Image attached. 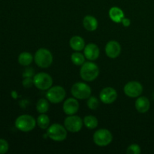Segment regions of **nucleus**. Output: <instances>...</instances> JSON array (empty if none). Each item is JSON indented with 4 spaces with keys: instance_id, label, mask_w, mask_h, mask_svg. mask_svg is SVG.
Wrapping results in <instances>:
<instances>
[{
    "instance_id": "a211bd4d",
    "label": "nucleus",
    "mask_w": 154,
    "mask_h": 154,
    "mask_svg": "<svg viewBox=\"0 0 154 154\" xmlns=\"http://www.w3.org/2000/svg\"><path fill=\"white\" fill-rule=\"evenodd\" d=\"M109 16L114 22L120 23L124 18V13L120 8L112 7L109 10Z\"/></svg>"
},
{
    "instance_id": "0eeeda50",
    "label": "nucleus",
    "mask_w": 154,
    "mask_h": 154,
    "mask_svg": "<svg viewBox=\"0 0 154 154\" xmlns=\"http://www.w3.org/2000/svg\"><path fill=\"white\" fill-rule=\"evenodd\" d=\"M66 96L65 89L61 86L51 87L46 93V97L51 103L57 104L63 102Z\"/></svg>"
},
{
    "instance_id": "9b49d317",
    "label": "nucleus",
    "mask_w": 154,
    "mask_h": 154,
    "mask_svg": "<svg viewBox=\"0 0 154 154\" xmlns=\"http://www.w3.org/2000/svg\"><path fill=\"white\" fill-rule=\"evenodd\" d=\"M101 101L105 104H111L117 99V91L112 87H105L99 95Z\"/></svg>"
},
{
    "instance_id": "aec40b11",
    "label": "nucleus",
    "mask_w": 154,
    "mask_h": 154,
    "mask_svg": "<svg viewBox=\"0 0 154 154\" xmlns=\"http://www.w3.org/2000/svg\"><path fill=\"white\" fill-rule=\"evenodd\" d=\"M84 124L86 127L90 129H96L98 126V120L94 116H86L84 119Z\"/></svg>"
},
{
    "instance_id": "bb28decb",
    "label": "nucleus",
    "mask_w": 154,
    "mask_h": 154,
    "mask_svg": "<svg viewBox=\"0 0 154 154\" xmlns=\"http://www.w3.org/2000/svg\"><path fill=\"white\" fill-rule=\"evenodd\" d=\"M32 85H34V82L32 78H25V79L23 81V86L25 88H31Z\"/></svg>"
},
{
    "instance_id": "4468645a",
    "label": "nucleus",
    "mask_w": 154,
    "mask_h": 154,
    "mask_svg": "<svg viewBox=\"0 0 154 154\" xmlns=\"http://www.w3.org/2000/svg\"><path fill=\"white\" fill-rule=\"evenodd\" d=\"M84 54L86 58L89 60H96L99 57V48L95 44L90 43L88 44L84 48Z\"/></svg>"
},
{
    "instance_id": "f257e3e1",
    "label": "nucleus",
    "mask_w": 154,
    "mask_h": 154,
    "mask_svg": "<svg viewBox=\"0 0 154 154\" xmlns=\"http://www.w3.org/2000/svg\"><path fill=\"white\" fill-rule=\"evenodd\" d=\"M80 75L85 81H93L97 78L99 75V69L97 65L91 62L84 63L81 66Z\"/></svg>"
},
{
    "instance_id": "f8f14e48",
    "label": "nucleus",
    "mask_w": 154,
    "mask_h": 154,
    "mask_svg": "<svg viewBox=\"0 0 154 154\" xmlns=\"http://www.w3.org/2000/svg\"><path fill=\"white\" fill-rule=\"evenodd\" d=\"M121 53V46L116 41H110L105 46V54L109 58L115 59Z\"/></svg>"
},
{
    "instance_id": "39448f33",
    "label": "nucleus",
    "mask_w": 154,
    "mask_h": 154,
    "mask_svg": "<svg viewBox=\"0 0 154 154\" xmlns=\"http://www.w3.org/2000/svg\"><path fill=\"white\" fill-rule=\"evenodd\" d=\"M33 82L38 90H48L52 87L53 79L49 74L40 72L33 76Z\"/></svg>"
},
{
    "instance_id": "c85d7f7f",
    "label": "nucleus",
    "mask_w": 154,
    "mask_h": 154,
    "mask_svg": "<svg viewBox=\"0 0 154 154\" xmlns=\"http://www.w3.org/2000/svg\"><path fill=\"white\" fill-rule=\"evenodd\" d=\"M121 22L123 23V25L126 27L130 25V20L128 19V18H123Z\"/></svg>"
},
{
    "instance_id": "2eb2a0df",
    "label": "nucleus",
    "mask_w": 154,
    "mask_h": 154,
    "mask_svg": "<svg viewBox=\"0 0 154 154\" xmlns=\"http://www.w3.org/2000/svg\"><path fill=\"white\" fill-rule=\"evenodd\" d=\"M135 106L138 112L141 114H144V113H147L150 109V101L145 96H141L135 101Z\"/></svg>"
},
{
    "instance_id": "423d86ee",
    "label": "nucleus",
    "mask_w": 154,
    "mask_h": 154,
    "mask_svg": "<svg viewBox=\"0 0 154 154\" xmlns=\"http://www.w3.org/2000/svg\"><path fill=\"white\" fill-rule=\"evenodd\" d=\"M72 96L78 99H87L91 95V88L85 83H75L71 89Z\"/></svg>"
},
{
    "instance_id": "1a4fd4ad",
    "label": "nucleus",
    "mask_w": 154,
    "mask_h": 154,
    "mask_svg": "<svg viewBox=\"0 0 154 154\" xmlns=\"http://www.w3.org/2000/svg\"><path fill=\"white\" fill-rule=\"evenodd\" d=\"M64 126L69 132H78L82 129L83 120L78 116L69 115L65 119Z\"/></svg>"
},
{
    "instance_id": "f03ea898",
    "label": "nucleus",
    "mask_w": 154,
    "mask_h": 154,
    "mask_svg": "<svg viewBox=\"0 0 154 154\" xmlns=\"http://www.w3.org/2000/svg\"><path fill=\"white\" fill-rule=\"evenodd\" d=\"M35 62L38 67L46 69L53 63V55L50 51L45 48H40L35 54Z\"/></svg>"
},
{
    "instance_id": "9d476101",
    "label": "nucleus",
    "mask_w": 154,
    "mask_h": 154,
    "mask_svg": "<svg viewBox=\"0 0 154 154\" xmlns=\"http://www.w3.org/2000/svg\"><path fill=\"white\" fill-rule=\"evenodd\" d=\"M124 93L131 98L138 97L143 92V87L138 81H129L123 88Z\"/></svg>"
},
{
    "instance_id": "f3484780",
    "label": "nucleus",
    "mask_w": 154,
    "mask_h": 154,
    "mask_svg": "<svg viewBox=\"0 0 154 154\" xmlns=\"http://www.w3.org/2000/svg\"><path fill=\"white\" fill-rule=\"evenodd\" d=\"M69 45L72 49L75 51H81L85 48V42L80 36H73L69 41Z\"/></svg>"
},
{
    "instance_id": "20e7f679",
    "label": "nucleus",
    "mask_w": 154,
    "mask_h": 154,
    "mask_svg": "<svg viewBox=\"0 0 154 154\" xmlns=\"http://www.w3.org/2000/svg\"><path fill=\"white\" fill-rule=\"evenodd\" d=\"M47 134L53 141H63L67 137V129L58 123H54L48 128Z\"/></svg>"
},
{
    "instance_id": "393cba45",
    "label": "nucleus",
    "mask_w": 154,
    "mask_h": 154,
    "mask_svg": "<svg viewBox=\"0 0 154 154\" xmlns=\"http://www.w3.org/2000/svg\"><path fill=\"white\" fill-rule=\"evenodd\" d=\"M141 147L138 144H132L129 146V147L126 150V153L128 154H140L141 153Z\"/></svg>"
},
{
    "instance_id": "4be33fe9",
    "label": "nucleus",
    "mask_w": 154,
    "mask_h": 154,
    "mask_svg": "<svg viewBox=\"0 0 154 154\" xmlns=\"http://www.w3.org/2000/svg\"><path fill=\"white\" fill-rule=\"evenodd\" d=\"M37 124L41 129H47L49 127L50 119L48 115L45 114H42L38 116L37 119Z\"/></svg>"
},
{
    "instance_id": "b1692460",
    "label": "nucleus",
    "mask_w": 154,
    "mask_h": 154,
    "mask_svg": "<svg viewBox=\"0 0 154 154\" xmlns=\"http://www.w3.org/2000/svg\"><path fill=\"white\" fill-rule=\"evenodd\" d=\"M87 106L91 110L97 109L99 106V100L96 97H89L87 100Z\"/></svg>"
},
{
    "instance_id": "7ed1b4c3",
    "label": "nucleus",
    "mask_w": 154,
    "mask_h": 154,
    "mask_svg": "<svg viewBox=\"0 0 154 154\" xmlns=\"http://www.w3.org/2000/svg\"><path fill=\"white\" fill-rule=\"evenodd\" d=\"M35 125L36 122L34 117L28 114L20 116L15 120V126L21 132H30L35 129Z\"/></svg>"
},
{
    "instance_id": "5701e85b",
    "label": "nucleus",
    "mask_w": 154,
    "mask_h": 154,
    "mask_svg": "<svg viewBox=\"0 0 154 154\" xmlns=\"http://www.w3.org/2000/svg\"><path fill=\"white\" fill-rule=\"evenodd\" d=\"M36 109L40 114H45L49 109V104L48 102L45 99H39L36 105Z\"/></svg>"
},
{
    "instance_id": "cd10ccee",
    "label": "nucleus",
    "mask_w": 154,
    "mask_h": 154,
    "mask_svg": "<svg viewBox=\"0 0 154 154\" xmlns=\"http://www.w3.org/2000/svg\"><path fill=\"white\" fill-rule=\"evenodd\" d=\"M32 76H34V70L32 68H26L23 73V78H32Z\"/></svg>"
},
{
    "instance_id": "412c9836",
    "label": "nucleus",
    "mask_w": 154,
    "mask_h": 154,
    "mask_svg": "<svg viewBox=\"0 0 154 154\" xmlns=\"http://www.w3.org/2000/svg\"><path fill=\"white\" fill-rule=\"evenodd\" d=\"M85 56L80 52H75L71 56L72 62L75 66H82L85 62Z\"/></svg>"
},
{
    "instance_id": "a878e982",
    "label": "nucleus",
    "mask_w": 154,
    "mask_h": 154,
    "mask_svg": "<svg viewBox=\"0 0 154 154\" xmlns=\"http://www.w3.org/2000/svg\"><path fill=\"white\" fill-rule=\"evenodd\" d=\"M8 143L5 139L0 138V154H5L8 150Z\"/></svg>"
},
{
    "instance_id": "6e6552de",
    "label": "nucleus",
    "mask_w": 154,
    "mask_h": 154,
    "mask_svg": "<svg viewBox=\"0 0 154 154\" xmlns=\"http://www.w3.org/2000/svg\"><path fill=\"white\" fill-rule=\"evenodd\" d=\"M113 140V135L109 130L101 129L96 131L93 135V141L95 144L100 147L108 146Z\"/></svg>"
},
{
    "instance_id": "ddd939ff",
    "label": "nucleus",
    "mask_w": 154,
    "mask_h": 154,
    "mask_svg": "<svg viewBox=\"0 0 154 154\" xmlns=\"http://www.w3.org/2000/svg\"><path fill=\"white\" fill-rule=\"evenodd\" d=\"M79 109V103L74 98H69L65 101L63 104V111L67 115H74Z\"/></svg>"
},
{
    "instance_id": "dca6fc26",
    "label": "nucleus",
    "mask_w": 154,
    "mask_h": 154,
    "mask_svg": "<svg viewBox=\"0 0 154 154\" xmlns=\"http://www.w3.org/2000/svg\"><path fill=\"white\" fill-rule=\"evenodd\" d=\"M83 25L87 31L93 32L97 29L98 21L94 17L91 15H87L83 20Z\"/></svg>"
},
{
    "instance_id": "6ab92c4d",
    "label": "nucleus",
    "mask_w": 154,
    "mask_h": 154,
    "mask_svg": "<svg viewBox=\"0 0 154 154\" xmlns=\"http://www.w3.org/2000/svg\"><path fill=\"white\" fill-rule=\"evenodd\" d=\"M33 57L31 54L28 52H23L18 57V62L21 66H28L32 63Z\"/></svg>"
}]
</instances>
